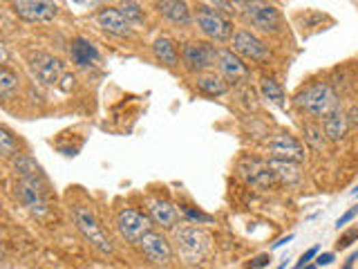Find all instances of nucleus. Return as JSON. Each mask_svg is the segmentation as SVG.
<instances>
[{
    "instance_id": "nucleus-1",
    "label": "nucleus",
    "mask_w": 358,
    "mask_h": 269,
    "mask_svg": "<svg viewBox=\"0 0 358 269\" xmlns=\"http://www.w3.org/2000/svg\"><path fill=\"white\" fill-rule=\"evenodd\" d=\"M296 103L314 117H327L329 112L338 108L336 92L329 84H314L305 88L303 92H298Z\"/></svg>"
},
{
    "instance_id": "nucleus-2",
    "label": "nucleus",
    "mask_w": 358,
    "mask_h": 269,
    "mask_svg": "<svg viewBox=\"0 0 358 269\" xmlns=\"http://www.w3.org/2000/svg\"><path fill=\"white\" fill-rule=\"evenodd\" d=\"M72 220H74L77 229L85 235L94 249H99L101 254H112V244L108 242L105 233L101 231V227H99V222H96V216H94L92 209L83 207V205L72 207Z\"/></svg>"
},
{
    "instance_id": "nucleus-3",
    "label": "nucleus",
    "mask_w": 358,
    "mask_h": 269,
    "mask_svg": "<svg viewBox=\"0 0 358 269\" xmlns=\"http://www.w3.org/2000/svg\"><path fill=\"white\" fill-rule=\"evenodd\" d=\"M217 59V50L208 43H199V40H189L182 47V61L184 68L189 72H204Z\"/></svg>"
},
{
    "instance_id": "nucleus-4",
    "label": "nucleus",
    "mask_w": 358,
    "mask_h": 269,
    "mask_svg": "<svg viewBox=\"0 0 358 269\" xmlns=\"http://www.w3.org/2000/svg\"><path fill=\"white\" fill-rule=\"evenodd\" d=\"M197 25L199 29L204 31V34L208 38H213V40H226V38H231V23L224 18L222 14L215 12L213 7L210 5H199L197 7Z\"/></svg>"
},
{
    "instance_id": "nucleus-5",
    "label": "nucleus",
    "mask_w": 358,
    "mask_h": 269,
    "mask_svg": "<svg viewBox=\"0 0 358 269\" xmlns=\"http://www.w3.org/2000/svg\"><path fill=\"white\" fill-rule=\"evenodd\" d=\"M150 218L135 209H124L117 216V229L128 242H139L146 233H150Z\"/></svg>"
},
{
    "instance_id": "nucleus-6",
    "label": "nucleus",
    "mask_w": 358,
    "mask_h": 269,
    "mask_svg": "<svg viewBox=\"0 0 358 269\" xmlns=\"http://www.w3.org/2000/svg\"><path fill=\"white\" fill-rule=\"evenodd\" d=\"M14 14L27 23H50L59 14V5L50 0H18L12 5Z\"/></svg>"
},
{
    "instance_id": "nucleus-7",
    "label": "nucleus",
    "mask_w": 358,
    "mask_h": 269,
    "mask_svg": "<svg viewBox=\"0 0 358 269\" xmlns=\"http://www.w3.org/2000/svg\"><path fill=\"white\" fill-rule=\"evenodd\" d=\"M175 242L177 249L182 251V256H186L189 260H197L208 247L206 233L197 229V227H179L175 231Z\"/></svg>"
},
{
    "instance_id": "nucleus-8",
    "label": "nucleus",
    "mask_w": 358,
    "mask_h": 269,
    "mask_svg": "<svg viewBox=\"0 0 358 269\" xmlns=\"http://www.w3.org/2000/svg\"><path fill=\"white\" fill-rule=\"evenodd\" d=\"M244 7V16L253 27L262 29V31H278L280 27V14L273 5L268 3H242Z\"/></svg>"
},
{
    "instance_id": "nucleus-9",
    "label": "nucleus",
    "mask_w": 358,
    "mask_h": 269,
    "mask_svg": "<svg viewBox=\"0 0 358 269\" xmlns=\"http://www.w3.org/2000/svg\"><path fill=\"white\" fill-rule=\"evenodd\" d=\"M29 70L38 81H43L45 86H54L56 81L63 75V65L56 56L47 54V52H34L29 56Z\"/></svg>"
},
{
    "instance_id": "nucleus-10",
    "label": "nucleus",
    "mask_w": 358,
    "mask_h": 269,
    "mask_svg": "<svg viewBox=\"0 0 358 269\" xmlns=\"http://www.w3.org/2000/svg\"><path fill=\"white\" fill-rule=\"evenodd\" d=\"M137 244H139L141 254L148 260H152V263H168V260L173 258V247H170V242L164 233L150 231Z\"/></svg>"
},
{
    "instance_id": "nucleus-11",
    "label": "nucleus",
    "mask_w": 358,
    "mask_h": 269,
    "mask_svg": "<svg viewBox=\"0 0 358 269\" xmlns=\"http://www.w3.org/2000/svg\"><path fill=\"white\" fill-rule=\"evenodd\" d=\"M16 198H18L31 214H36V216L47 214V200H45L43 186L27 182V179H18V184H16Z\"/></svg>"
},
{
    "instance_id": "nucleus-12",
    "label": "nucleus",
    "mask_w": 358,
    "mask_h": 269,
    "mask_svg": "<svg viewBox=\"0 0 358 269\" xmlns=\"http://www.w3.org/2000/svg\"><path fill=\"white\" fill-rule=\"evenodd\" d=\"M268 153H271V159H282V162H300L305 159V151L296 137L291 135H275L271 142H268Z\"/></svg>"
},
{
    "instance_id": "nucleus-13",
    "label": "nucleus",
    "mask_w": 358,
    "mask_h": 269,
    "mask_svg": "<svg viewBox=\"0 0 358 269\" xmlns=\"http://www.w3.org/2000/svg\"><path fill=\"white\" fill-rule=\"evenodd\" d=\"M233 50L238 52V54H242L244 59H251V61H264V59H268V47L256 34H251V31H247V29L235 31V36H233Z\"/></svg>"
},
{
    "instance_id": "nucleus-14",
    "label": "nucleus",
    "mask_w": 358,
    "mask_h": 269,
    "mask_svg": "<svg viewBox=\"0 0 358 269\" xmlns=\"http://www.w3.org/2000/svg\"><path fill=\"white\" fill-rule=\"evenodd\" d=\"M240 175L244 177V182L251 186H258V189H266L275 182V175L268 162H260V159H244L240 164Z\"/></svg>"
},
{
    "instance_id": "nucleus-15",
    "label": "nucleus",
    "mask_w": 358,
    "mask_h": 269,
    "mask_svg": "<svg viewBox=\"0 0 358 269\" xmlns=\"http://www.w3.org/2000/svg\"><path fill=\"white\" fill-rule=\"evenodd\" d=\"M96 25H99L103 31L115 36H130L133 34V27H130V21L126 18L121 10H115V7H108V10H101L96 14Z\"/></svg>"
},
{
    "instance_id": "nucleus-16",
    "label": "nucleus",
    "mask_w": 358,
    "mask_h": 269,
    "mask_svg": "<svg viewBox=\"0 0 358 269\" xmlns=\"http://www.w3.org/2000/svg\"><path fill=\"white\" fill-rule=\"evenodd\" d=\"M217 68L229 81H242L249 77L247 65L233 50H217Z\"/></svg>"
},
{
    "instance_id": "nucleus-17",
    "label": "nucleus",
    "mask_w": 358,
    "mask_h": 269,
    "mask_svg": "<svg viewBox=\"0 0 358 269\" xmlns=\"http://www.w3.org/2000/svg\"><path fill=\"white\" fill-rule=\"evenodd\" d=\"M14 168H16V175L20 179H27V182H34L38 186H47V179L43 175V170L36 164L34 159L29 157V155H16L14 157Z\"/></svg>"
},
{
    "instance_id": "nucleus-18",
    "label": "nucleus",
    "mask_w": 358,
    "mask_h": 269,
    "mask_svg": "<svg viewBox=\"0 0 358 269\" xmlns=\"http://www.w3.org/2000/svg\"><path fill=\"white\" fill-rule=\"evenodd\" d=\"M70 52H72V61L81 65V68H90V65H94L96 61H99V50H96V47L83 36L72 40Z\"/></svg>"
},
{
    "instance_id": "nucleus-19",
    "label": "nucleus",
    "mask_w": 358,
    "mask_h": 269,
    "mask_svg": "<svg viewBox=\"0 0 358 269\" xmlns=\"http://www.w3.org/2000/svg\"><path fill=\"white\" fill-rule=\"evenodd\" d=\"M150 218L154 225H159L161 229H173V227L177 225V209L170 205V202L166 200H154L150 202Z\"/></svg>"
},
{
    "instance_id": "nucleus-20",
    "label": "nucleus",
    "mask_w": 358,
    "mask_h": 269,
    "mask_svg": "<svg viewBox=\"0 0 358 269\" xmlns=\"http://www.w3.org/2000/svg\"><path fill=\"white\" fill-rule=\"evenodd\" d=\"M157 10L166 16L168 21L177 23V25H191V10L186 3H175V0H164L157 5Z\"/></svg>"
},
{
    "instance_id": "nucleus-21",
    "label": "nucleus",
    "mask_w": 358,
    "mask_h": 269,
    "mask_svg": "<svg viewBox=\"0 0 358 269\" xmlns=\"http://www.w3.org/2000/svg\"><path fill=\"white\" fill-rule=\"evenodd\" d=\"M325 135H327L331 142H340L347 135V117L343 110L336 108L325 117Z\"/></svg>"
},
{
    "instance_id": "nucleus-22",
    "label": "nucleus",
    "mask_w": 358,
    "mask_h": 269,
    "mask_svg": "<svg viewBox=\"0 0 358 269\" xmlns=\"http://www.w3.org/2000/svg\"><path fill=\"white\" fill-rule=\"evenodd\" d=\"M268 166H271V170H273L275 177H280L282 182H287V184L298 182L300 175H303V170H300V164H296V162L268 159Z\"/></svg>"
},
{
    "instance_id": "nucleus-23",
    "label": "nucleus",
    "mask_w": 358,
    "mask_h": 269,
    "mask_svg": "<svg viewBox=\"0 0 358 269\" xmlns=\"http://www.w3.org/2000/svg\"><path fill=\"white\" fill-rule=\"evenodd\" d=\"M152 52H154V56H157L161 63H166V65H177V61H179V54H177L175 43L170 38H166V36H161V38L154 40V43H152Z\"/></svg>"
},
{
    "instance_id": "nucleus-24",
    "label": "nucleus",
    "mask_w": 358,
    "mask_h": 269,
    "mask_svg": "<svg viewBox=\"0 0 358 269\" xmlns=\"http://www.w3.org/2000/svg\"><path fill=\"white\" fill-rule=\"evenodd\" d=\"M197 88L208 97H222L226 90H229L226 88V81L217 75H202L197 79Z\"/></svg>"
},
{
    "instance_id": "nucleus-25",
    "label": "nucleus",
    "mask_w": 358,
    "mask_h": 269,
    "mask_svg": "<svg viewBox=\"0 0 358 269\" xmlns=\"http://www.w3.org/2000/svg\"><path fill=\"white\" fill-rule=\"evenodd\" d=\"M262 94L266 97L268 101H273L278 105L284 103V92H282V88L275 79H262Z\"/></svg>"
},
{
    "instance_id": "nucleus-26",
    "label": "nucleus",
    "mask_w": 358,
    "mask_h": 269,
    "mask_svg": "<svg viewBox=\"0 0 358 269\" xmlns=\"http://www.w3.org/2000/svg\"><path fill=\"white\" fill-rule=\"evenodd\" d=\"M16 88H18V77L7 68L0 70V94H3V99H10Z\"/></svg>"
},
{
    "instance_id": "nucleus-27",
    "label": "nucleus",
    "mask_w": 358,
    "mask_h": 269,
    "mask_svg": "<svg viewBox=\"0 0 358 269\" xmlns=\"http://www.w3.org/2000/svg\"><path fill=\"white\" fill-rule=\"evenodd\" d=\"M0 153H3L5 157H12V155L16 153V140L7 128L0 130Z\"/></svg>"
},
{
    "instance_id": "nucleus-28",
    "label": "nucleus",
    "mask_w": 358,
    "mask_h": 269,
    "mask_svg": "<svg viewBox=\"0 0 358 269\" xmlns=\"http://www.w3.org/2000/svg\"><path fill=\"white\" fill-rule=\"evenodd\" d=\"M119 10H121V14H124L130 23H141L143 21V12H141V7L137 5V3H124V5L119 7Z\"/></svg>"
},
{
    "instance_id": "nucleus-29",
    "label": "nucleus",
    "mask_w": 358,
    "mask_h": 269,
    "mask_svg": "<svg viewBox=\"0 0 358 269\" xmlns=\"http://www.w3.org/2000/svg\"><path fill=\"white\" fill-rule=\"evenodd\" d=\"M305 135H307V142L312 144L314 149H322L325 146V137L316 126H305Z\"/></svg>"
},
{
    "instance_id": "nucleus-30",
    "label": "nucleus",
    "mask_w": 358,
    "mask_h": 269,
    "mask_svg": "<svg viewBox=\"0 0 358 269\" xmlns=\"http://www.w3.org/2000/svg\"><path fill=\"white\" fill-rule=\"evenodd\" d=\"M316 256H318V247H312V249H307L305 254L300 256V260H298L296 269H303V267H305V265L309 263V260H312V258H316Z\"/></svg>"
},
{
    "instance_id": "nucleus-31",
    "label": "nucleus",
    "mask_w": 358,
    "mask_h": 269,
    "mask_svg": "<svg viewBox=\"0 0 358 269\" xmlns=\"http://www.w3.org/2000/svg\"><path fill=\"white\" fill-rule=\"evenodd\" d=\"M268 263H271V256H268V254H260V256H256L253 260H251L249 267H251V269H260V267H264V265H268Z\"/></svg>"
},
{
    "instance_id": "nucleus-32",
    "label": "nucleus",
    "mask_w": 358,
    "mask_h": 269,
    "mask_svg": "<svg viewBox=\"0 0 358 269\" xmlns=\"http://www.w3.org/2000/svg\"><path fill=\"white\" fill-rule=\"evenodd\" d=\"M356 214H358V207H352L349 211H345V214L340 216V218H338V222H336L338 229H340V227H343V225H347L349 220H354V218H356Z\"/></svg>"
},
{
    "instance_id": "nucleus-33",
    "label": "nucleus",
    "mask_w": 358,
    "mask_h": 269,
    "mask_svg": "<svg viewBox=\"0 0 358 269\" xmlns=\"http://www.w3.org/2000/svg\"><path fill=\"white\" fill-rule=\"evenodd\" d=\"M184 214L189 216V218H193V220H202V222H206V220H210L208 216H204V214H199V211H193V209H189L186 207L184 209Z\"/></svg>"
},
{
    "instance_id": "nucleus-34",
    "label": "nucleus",
    "mask_w": 358,
    "mask_h": 269,
    "mask_svg": "<svg viewBox=\"0 0 358 269\" xmlns=\"http://www.w3.org/2000/svg\"><path fill=\"white\" fill-rule=\"evenodd\" d=\"M356 235H358V231H349V233H345V235H343V238H340V242H338V247H347V244H349V240H354V238H356Z\"/></svg>"
},
{
    "instance_id": "nucleus-35",
    "label": "nucleus",
    "mask_w": 358,
    "mask_h": 269,
    "mask_svg": "<svg viewBox=\"0 0 358 269\" xmlns=\"http://www.w3.org/2000/svg\"><path fill=\"white\" fill-rule=\"evenodd\" d=\"M333 263V254H320L318 260H316V265H329Z\"/></svg>"
},
{
    "instance_id": "nucleus-36",
    "label": "nucleus",
    "mask_w": 358,
    "mask_h": 269,
    "mask_svg": "<svg viewBox=\"0 0 358 269\" xmlns=\"http://www.w3.org/2000/svg\"><path fill=\"white\" fill-rule=\"evenodd\" d=\"M356 260H358V254H352V256H349V258L345 260V267H343V269H352Z\"/></svg>"
},
{
    "instance_id": "nucleus-37",
    "label": "nucleus",
    "mask_w": 358,
    "mask_h": 269,
    "mask_svg": "<svg viewBox=\"0 0 358 269\" xmlns=\"http://www.w3.org/2000/svg\"><path fill=\"white\" fill-rule=\"evenodd\" d=\"M291 238H294V235H287V238H282V240H278V242H275L273 247H282V244H284V242H289Z\"/></svg>"
},
{
    "instance_id": "nucleus-38",
    "label": "nucleus",
    "mask_w": 358,
    "mask_h": 269,
    "mask_svg": "<svg viewBox=\"0 0 358 269\" xmlns=\"http://www.w3.org/2000/svg\"><path fill=\"white\" fill-rule=\"evenodd\" d=\"M303 269H316V265H307V267H303Z\"/></svg>"
},
{
    "instance_id": "nucleus-39",
    "label": "nucleus",
    "mask_w": 358,
    "mask_h": 269,
    "mask_svg": "<svg viewBox=\"0 0 358 269\" xmlns=\"http://www.w3.org/2000/svg\"><path fill=\"white\" fill-rule=\"evenodd\" d=\"M354 195H358V186H356V189H354Z\"/></svg>"
},
{
    "instance_id": "nucleus-40",
    "label": "nucleus",
    "mask_w": 358,
    "mask_h": 269,
    "mask_svg": "<svg viewBox=\"0 0 358 269\" xmlns=\"http://www.w3.org/2000/svg\"><path fill=\"white\" fill-rule=\"evenodd\" d=\"M278 269H284V265H282V267H278Z\"/></svg>"
}]
</instances>
